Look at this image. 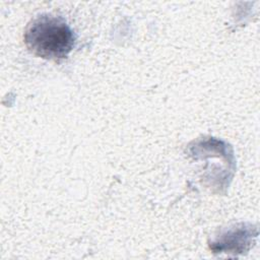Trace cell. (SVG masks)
I'll return each instance as SVG.
<instances>
[{"mask_svg":"<svg viewBox=\"0 0 260 260\" xmlns=\"http://www.w3.org/2000/svg\"><path fill=\"white\" fill-rule=\"evenodd\" d=\"M24 43L36 56L49 60H61L74 46V34L67 22L48 14L35 18L26 27Z\"/></svg>","mask_w":260,"mask_h":260,"instance_id":"cell-1","label":"cell"}]
</instances>
